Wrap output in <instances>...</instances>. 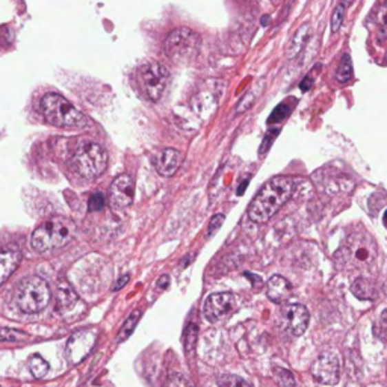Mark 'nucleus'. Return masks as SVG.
<instances>
[{
    "mask_svg": "<svg viewBox=\"0 0 387 387\" xmlns=\"http://www.w3.org/2000/svg\"><path fill=\"white\" fill-rule=\"evenodd\" d=\"M297 180L293 177L277 176L269 179L249 206L250 220L263 224L280 211V207L288 201L295 191Z\"/></svg>",
    "mask_w": 387,
    "mask_h": 387,
    "instance_id": "obj_1",
    "label": "nucleus"
},
{
    "mask_svg": "<svg viewBox=\"0 0 387 387\" xmlns=\"http://www.w3.org/2000/svg\"><path fill=\"white\" fill-rule=\"evenodd\" d=\"M377 254V244L373 235L360 230L346 238L345 244L335 254V260L340 269H363L374 263Z\"/></svg>",
    "mask_w": 387,
    "mask_h": 387,
    "instance_id": "obj_2",
    "label": "nucleus"
},
{
    "mask_svg": "<svg viewBox=\"0 0 387 387\" xmlns=\"http://www.w3.org/2000/svg\"><path fill=\"white\" fill-rule=\"evenodd\" d=\"M74 231L76 226L72 220L65 218V216H55L49 221H44L41 226L34 230L30 245L36 253L61 249L72 241Z\"/></svg>",
    "mask_w": 387,
    "mask_h": 387,
    "instance_id": "obj_3",
    "label": "nucleus"
},
{
    "mask_svg": "<svg viewBox=\"0 0 387 387\" xmlns=\"http://www.w3.org/2000/svg\"><path fill=\"white\" fill-rule=\"evenodd\" d=\"M41 111L44 118L56 127H85L88 125L87 117L56 92H50L41 98Z\"/></svg>",
    "mask_w": 387,
    "mask_h": 387,
    "instance_id": "obj_4",
    "label": "nucleus"
},
{
    "mask_svg": "<svg viewBox=\"0 0 387 387\" xmlns=\"http://www.w3.org/2000/svg\"><path fill=\"white\" fill-rule=\"evenodd\" d=\"M52 298L50 288L44 278L30 275L25 278L15 292V304L25 313H36L49 306Z\"/></svg>",
    "mask_w": 387,
    "mask_h": 387,
    "instance_id": "obj_5",
    "label": "nucleus"
},
{
    "mask_svg": "<svg viewBox=\"0 0 387 387\" xmlns=\"http://www.w3.org/2000/svg\"><path fill=\"white\" fill-rule=\"evenodd\" d=\"M107 167V153L102 145L88 143L81 145L72 158L73 171L83 179H94Z\"/></svg>",
    "mask_w": 387,
    "mask_h": 387,
    "instance_id": "obj_6",
    "label": "nucleus"
},
{
    "mask_svg": "<svg viewBox=\"0 0 387 387\" xmlns=\"http://www.w3.org/2000/svg\"><path fill=\"white\" fill-rule=\"evenodd\" d=\"M200 36L189 28H179L167 36L164 52L173 61H189L200 50Z\"/></svg>",
    "mask_w": 387,
    "mask_h": 387,
    "instance_id": "obj_7",
    "label": "nucleus"
},
{
    "mask_svg": "<svg viewBox=\"0 0 387 387\" xmlns=\"http://www.w3.org/2000/svg\"><path fill=\"white\" fill-rule=\"evenodd\" d=\"M168 82V68L164 64L156 63V61H151V63L143 65L139 70V83H141L145 96L151 102H159L160 97L164 96Z\"/></svg>",
    "mask_w": 387,
    "mask_h": 387,
    "instance_id": "obj_8",
    "label": "nucleus"
},
{
    "mask_svg": "<svg viewBox=\"0 0 387 387\" xmlns=\"http://www.w3.org/2000/svg\"><path fill=\"white\" fill-rule=\"evenodd\" d=\"M236 298L230 292H218L209 295L203 304V315L209 322H218L235 311Z\"/></svg>",
    "mask_w": 387,
    "mask_h": 387,
    "instance_id": "obj_9",
    "label": "nucleus"
},
{
    "mask_svg": "<svg viewBox=\"0 0 387 387\" xmlns=\"http://www.w3.org/2000/svg\"><path fill=\"white\" fill-rule=\"evenodd\" d=\"M311 373L315 380L321 384L325 386L336 384L340 377V365H339L337 355H335L333 353H325L320 355L312 365Z\"/></svg>",
    "mask_w": 387,
    "mask_h": 387,
    "instance_id": "obj_10",
    "label": "nucleus"
},
{
    "mask_svg": "<svg viewBox=\"0 0 387 387\" xmlns=\"http://www.w3.org/2000/svg\"><path fill=\"white\" fill-rule=\"evenodd\" d=\"M96 340H97V335L96 331L92 330L74 333V335L68 339V344H67V357L70 363H73V365L81 363L90 354L92 346L96 344Z\"/></svg>",
    "mask_w": 387,
    "mask_h": 387,
    "instance_id": "obj_11",
    "label": "nucleus"
},
{
    "mask_svg": "<svg viewBox=\"0 0 387 387\" xmlns=\"http://www.w3.org/2000/svg\"><path fill=\"white\" fill-rule=\"evenodd\" d=\"M135 196V182L132 179V176L129 174H121L115 179L111 185V205L117 211L121 209H126L127 206L132 205Z\"/></svg>",
    "mask_w": 387,
    "mask_h": 387,
    "instance_id": "obj_12",
    "label": "nucleus"
},
{
    "mask_svg": "<svg viewBox=\"0 0 387 387\" xmlns=\"http://www.w3.org/2000/svg\"><path fill=\"white\" fill-rule=\"evenodd\" d=\"M283 316L286 320V325L291 330L292 335L295 336H301L304 335L307 327H308V311L303 306V304H292L284 307L283 311Z\"/></svg>",
    "mask_w": 387,
    "mask_h": 387,
    "instance_id": "obj_13",
    "label": "nucleus"
},
{
    "mask_svg": "<svg viewBox=\"0 0 387 387\" xmlns=\"http://www.w3.org/2000/svg\"><path fill=\"white\" fill-rule=\"evenodd\" d=\"M292 284L282 275H273L266 283V295L275 304H283L292 297Z\"/></svg>",
    "mask_w": 387,
    "mask_h": 387,
    "instance_id": "obj_14",
    "label": "nucleus"
},
{
    "mask_svg": "<svg viewBox=\"0 0 387 387\" xmlns=\"http://www.w3.org/2000/svg\"><path fill=\"white\" fill-rule=\"evenodd\" d=\"M21 253L17 247H3L0 249V284H3L19 268Z\"/></svg>",
    "mask_w": 387,
    "mask_h": 387,
    "instance_id": "obj_15",
    "label": "nucleus"
},
{
    "mask_svg": "<svg viewBox=\"0 0 387 387\" xmlns=\"http://www.w3.org/2000/svg\"><path fill=\"white\" fill-rule=\"evenodd\" d=\"M182 164V153L176 149L162 150L156 158V169L160 176L171 177Z\"/></svg>",
    "mask_w": 387,
    "mask_h": 387,
    "instance_id": "obj_16",
    "label": "nucleus"
},
{
    "mask_svg": "<svg viewBox=\"0 0 387 387\" xmlns=\"http://www.w3.org/2000/svg\"><path fill=\"white\" fill-rule=\"evenodd\" d=\"M351 292L363 301H373L378 297L377 286L366 277H357L351 284Z\"/></svg>",
    "mask_w": 387,
    "mask_h": 387,
    "instance_id": "obj_17",
    "label": "nucleus"
},
{
    "mask_svg": "<svg viewBox=\"0 0 387 387\" xmlns=\"http://www.w3.org/2000/svg\"><path fill=\"white\" fill-rule=\"evenodd\" d=\"M76 303H77V295L72 289V286L68 283H59L56 291V311L59 313L72 311Z\"/></svg>",
    "mask_w": 387,
    "mask_h": 387,
    "instance_id": "obj_18",
    "label": "nucleus"
},
{
    "mask_svg": "<svg viewBox=\"0 0 387 387\" xmlns=\"http://www.w3.org/2000/svg\"><path fill=\"white\" fill-rule=\"evenodd\" d=\"M308 35H311V26L308 25H303L298 29V32L293 35L292 41L289 44V50H288L289 58H295L298 53L303 50V48L308 40Z\"/></svg>",
    "mask_w": 387,
    "mask_h": 387,
    "instance_id": "obj_19",
    "label": "nucleus"
},
{
    "mask_svg": "<svg viewBox=\"0 0 387 387\" xmlns=\"http://www.w3.org/2000/svg\"><path fill=\"white\" fill-rule=\"evenodd\" d=\"M141 318V311H135L134 313H130L129 318L126 320V322L123 324V327L120 330V335L117 337V342H125L130 337L132 333H134L135 327L138 325V321Z\"/></svg>",
    "mask_w": 387,
    "mask_h": 387,
    "instance_id": "obj_20",
    "label": "nucleus"
},
{
    "mask_svg": "<svg viewBox=\"0 0 387 387\" xmlns=\"http://www.w3.org/2000/svg\"><path fill=\"white\" fill-rule=\"evenodd\" d=\"M353 77V63H351V58L348 55H344L342 61H340V65L337 67V72H336V81L339 83H346L350 82Z\"/></svg>",
    "mask_w": 387,
    "mask_h": 387,
    "instance_id": "obj_21",
    "label": "nucleus"
},
{
    "mask_svg": "<svg viewBox=\"0 0 387 387\" xmlns=\"http://www.w3.org/2000/svg\"><path fill=\"white\" fill-rule=\"evenodd\" d=\"M29 368L30 373L36 378H43L49 373V363L45 362L41 355H32V359L29 360Z\"/></svg>",
    "mask_w": 387,
    "mask_h": 387,
    "instance_id": "obj_22",
    "label": "nucleus"
},
{
    "mask_svg": "<svg viewBox=\"0 0 387 387\" xmlns=\"http://www.w3.org/2000/svg\"><path fill=\"white\" fill-rule=\"evenodd\" d=\"M218 387H253V386L241 377L226 374L218 380Z\"/></svg>",
    "mask_w": 387,
    "mask_h": 387,
    "instance_id": "obj_23",
    "label": "nucleus"
},
{
    "mask_svg": "<svg viewBox=\"0 0 387 387\" xmlns=\"http://www.w3.org/2000/svg\"><path fill=\"white\" fill-rule=\"evenodd\" d=\"M274 377L282 387H295V378H293L292 373H289L288 369L274 368Z\"/></svg>",
    "mask_w": 387,
    "mask_h": 387,
    "instance_id": "obj_24",
    "label": "nucleus"
},
{
    "mask_svg": "<svg viewBox=\"0 0 387 387\" xmlns=\"http://www.w3.org/2000/svg\"><path fill=\"white\" fill-rule=\"evenodd\" d=\"M164 387H193L189 378H187L182 374H169L165 380Z\"/></svg>",
    "mask_w": 387,
    "mask_h": 387,
    "instance_id": "obj_25",
    "label": "nucleus"
},
{
    "mask_svg": "<svg viewBox=\"0 0 387 387\" xmlns=\"http://www.w3.org/2000/svg\"><path fill=\"white\" fill-rule=\"evenodd\" d=\"M345 10H346V6L344 3H340V5L336 6L335 12H333V17H331V30H333V32H337L340 26H342V21L345 19Z\"/></svg>",
    "mask_w": 387,
    "mask_h": 387,
    "instance_id": "obj_26",
    "label": "nucleus"
},
{
    "mask_svg": "<svg viewBox=\"0 0 387 387\" xmlns=\"http://www.w3.org/2000/svg\"><path fill=\"white\" fill-rule=\"evenodd\" d=\"M106 206V198L102 192H97V193H92V196L90 197V201H88V209H90V212H100V211H103Z\"/></svg>",
    "mask_w": 387,
    "mask_h": 387,
    "instance_id": "obj_27",
    "label": "nucleus"
},
{
    "mask_svg": "<svg viewBox=\"0 0 387 387\" xmlns=\"http://www.w3.org/2000/svg\"><path fill=\"white\" fill-rule=\"evenodd\" d=\"M21 339H25V335L17 330L0 328V340H3V342H17V340Z\"/></svg>",
    "mask_w": 387,
    "mask_h": 387,
    "instance_id": "obj_28",
    "label": "nucleus"
},
{
    "mask_svg": "<svg viewBox=\"0 0 387 387\" xmlns=\"http://www.w3.org/2000/svg\"><path fill=\"white\" fill-rule=\"evenodd\" d=\"M375 335L378 339H381L383 342H387V311L383 312L380 316V321L375 325Z\"/></svg>",
    "mask_w": 387,
    "mask_h": 387,
    "instance_id": "obj_29",
    "label": "nucleus"
},
{
    "mask_svg": "<svg viewBox=\"0 0 387 387\" xmlns=\"http://www.w3.org/2000/svg\"><path fill=\"white\" fill-rule=\"evenodd\" d=\"M224 220H226V216H224L222 213H218V215L212 216L211 222H209L207 236H212V235H215V233H216V231H218V230L221 229V226H222V224H224Z\"/></svg>",
    "mask_w": 387,
    "mask_h": 387,
    "instance_id": "obj_30",
    "label": "nucleus"
},
{
    "mask_svg": "<svg viewBox=\"0 0 387 387\" xmlns=\"http://www.w3.org/2000/svg\"><path fill=\"white\" fill-rule=\"evenodd\" d=\"M378 21H380L383 26H387V0L383 3L380 12H378Z\"/></svg>",
    "mask_w": 387,
    "mask_h": 387,
    "instance_id": "obj_31",
    "label": "nucleus"
},
{
    "mask_svg": "<svg viewBox=\"0 0 387 387\" xmlns=\"http://www.w3.org/2000/svg\"><path fill=\"white\" fill-rule=\"evenodd\" d=\"M129 280H130V275L129 274L120 277L118 280H117V283H115V286H114V291H120L121 288H125Z\"/></svg>",
    "mask_w": 387,
    "mask_h": 387,
    "instance_id": "obj_32",
    "label": "nucleus"
},
{
    "mask_svg": "<svg viewBox=\"0 0 387 387\" xmlns=\"http://www.w3.org/2000/svg\"><path fill=\"white\" fill-rule=\"evenodd\" d=\"M247 278H250L251 283H253V288H259V286H262V278L259 275H254L251 273H245L244 274Z\"/></svg>",
    "mask_w": 387,
    "mask_h": 387,
    "instance_id": "obj_33",
    "label": "nucleus"
},
{
    "mask_svg": "<svg viewBox=\"0 0 387 387\" xmlns=\"http://www.w3.org/2000/svg\"><path fill=\"white\" fill-rule=\"evenodd\" d=\"M158 288L162 291V289H167L168 288V284H169V275H162L159 280H158Z\"/></svg>",
    "mask_w": 387,
    "mask_h": 387,
    "instance_id": "obj_34",
    "label": "nucleus"
},
{
    "mask_svg": "<svg viewBox=\"0 0 387 387\" xmlns=\"http://www.w3.org/2000/svg\"><path fill=\"white\" fill-rule=\"evenodd\" d=\"M247 185H249V180H244V183L241 185V187H239L238 196H242V193H244V191H245V187H247Z\"/></svg>",
    "mask_w": 387,
    "mask_h": 387,
    "instance_id": "obj_35",
    "label": "nucleus"
},
{
    "mask_svg": "<svg viewBox=\"0 0 387 387\" xmlns=\"http://www.w3.org/2000/svg\"><path fill=\"white\" fill-rule=\"evenodd\" d=\"M354 3V0H345V6H348V5H353Z\"/></svg>",
    "mask_w": 387,
    "mask_h": 387,
    "instance_id": "obj_36",
    "label": "nucleus"
},
{
    "mask_svg": "<svg viewBox=\"0 0 387 387\" xmlns=\"http://www.w3.org/2000/svg\"><path fill=\"white\" fill-rule=\"evenodd\" d=\"M383 221H384V226L387 227V211H386V213H384V216H383Z\"/></svg>",
    "mask_w": 387,
    "mask_h": 387,
    "instance_id": "obj_37",
    "label": "nucleus"
},
{
    "mask_svg": "<svg viewBox=\"0 0 387 387\" xmlns=\"http://www.w3.org/2000/svg\"><path fill=\"white\" fill-rule=\"evenodd\" d=\"M386 59H387V56H386Z\"/></svg>",
    "mask_w": 387,
    "mask_h": 387,
    "instance_id": "obj_38",
    "label": "nucleus"
}]
</instances>
